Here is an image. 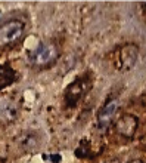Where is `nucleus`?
I'll use <instances>...</instances> for the list:
<instances>
[{
  "mask_svg": "<svg viewBox=\"0 0 146 163\" xmlns=\"http://www.w3.org/2000/svg\"><path fill=\"white\" fill-rule=\"evenodd\" d=\"M56 58V48L52 43H42L30 54V61L34 65H46Z\"/></svg>",
  "mask_w": 146,
  "mask_h": 163,
  "instance_id": "f257e3e1",
  "label": "nucleus"
},
{
  "mask_svg": "<svg viewBox=\"0 0 146 163\" xmlns=\"http://www.w3.org/2000/svg\"><path fill=\"white\" fill-rule=\"evenodd\" d=\"M24 31V24L21 21H9L0 27V45H9L16 42Z\"/></svg>",
  "mask_w": 146,
  "mask_h": 163,
  "instance_id": "f03ea898",
  "label": "nucleus"
},
{
  "mask_svg": "<svg viewBox=\"0 0 146 163\" xmlns=\"http://www.w3.org/2000/svg\"><path fill=\"white\" fill-rule=\"evenodd\" d=\"M117 110H118V101L117 99H112V101L106 102L102 107V110L99 111V116H97V126H99V129L105 130L111 125Z\"/></svg>",
  "mask_w": 146,
  "mask_h": 163,
  "instance_id": "7ed1b4c3",
  "label": "nucleus"
},
{
  "mask_svg": "<svg viewBox=\"0 0 146 163\" xmlns=\"http://www.w3.org/2000/svg\"><path fill=\"white\" fill-rule=\"evenodd\" d=\"M18 116V107L11 99H0V119L5 122H11L16 119Z\"/></svg>",
  "mask_w": 146,
  "mask_h": 163,
  "instance_id": "20e7f679",
  "label": "nucleus"
},
{
  "mask_svg": "<svg viewBox=\"0 0 146 163\" xmlns=\"http://www.w3.org/2000/svg\"><path fill=\"white\" fill-rule=\"evenodd\" d=\"M121 58H122V65H124V68H131V67L134 65L136 59H137V48L133 46V45L125 46V48L122 49Z\"/></svg>",
  "mask_w": 146,
  "mask_h": 163,
  "instance_id": "39448f33",
  "label": "nucleus"
},
{
  "mask_svg": "<svg viewBox=\"0 0 146 163\" xmlns=\"http://www.w3.org/2000/svg\"><path fill=\"white\" fill-rule=\"evenodd\" d=\"M133 119H134V117H131V116H125V117H122V119L117 123V128H118V130H120L122 135H125V136H131V135H133V132H134V129H136V126H137V122L128 125Z\"/></svg>",
  "mask_w": 146,
  "mask_h": 163,
  "instance_id": "423d86ee",
  "label": "nucleus"
},
{
  "mask_svg": "<svg viewBox=\"0 0 146 163\" xmlns=\"http://www.w3.org/2000/svg\"><path fill=\"white\" fill-rule=\"evenodd\" d=\"M19 144H21V147L25 151H30V150H33V148H36L39 145V136L34 132H28V133H25V135L21 136Z\"/></svg>",
  "mask_w": 146,
  "mask_h": 163,
  "instance_id": "0eeeda50",
  "label": "nucleus"
},
{
  "mask_svg": "<svg viewBox=\"0 0 146 163\" xmlns=\"http://www.w3.org/2000/svg\"><path fill=\"white\" fill-rule=\"evenodd\" d=\"M81 88L78 86V83L75 82L74 85H71L69 86V89H68V92H67V95H65V101L68 102V105H75V102H78V99H80V96H81Z\"/></svg>",
  "mask_w": 146,
  "mask_h": 163,
  "instance_id": "6e6552de",
  "label": "nucleus"
},
{
  "mask_svg": "<svg viewBox=\"0 0 146 163\" xmlns=\"http://www.w3.org/2000/svg\"><path fill=\"white\" fill-rule=\"evenodd\" d=\"M14 82V71L9 67H0V89Z\"/></svg>",
  "mask_w": 146,
  "mask_h": 163,
  "instance_id": "1a4fd4ad",
  "label": "nucleus"
},
{
  "mask_svg": "<svg viewBox=\"0 0 146 163\" xmlns=\"http://www.w3.org/2000/svg\"><path fill=\"white\" fill-rule=\"evenodd\" d=\"M128 163H145V162H142V160H131V162H128Z\"/></svg>",
  "mask_w": 146,
  "mask_h": 163,
  "instance_id": "9d476101",
  "label": "nucleus"
},
{
  "mask_svg": "<svg viewBox=\"0 0 146 163\" xmlns=\"http://www.w3.org/2000/svg\"><path fill=\"white\" fill-rule=\"evenodd\" d=\"M103 163H118L117 160H108V162H103Z\"/></svg>",
  "mask_w": 146,
  "mask_h": 163,
  "instance_id": "9b49d317",
  "label": "nucleus"
}]
</instances>
